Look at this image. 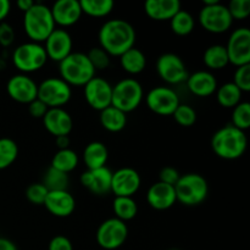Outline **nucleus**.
Wrapping results in <instances>:
<instances>
[{
	"mask_svg": "<svg viewBox=\"0 0 250 250\" xmlns=\"http://www.w3.org/2000/svg\"><path fill=\"white\" fill-rule=\"evenodd\" d=\"M136 29L128 21L114 19L104 22L98 33L99 46L110 56H120L136 43Z\"/></svg>",
	"mask_w": 250,
	"mask_h": 250,
	"instance_id": "nucleus-1",
	"label": "nucleus"
},
{
	"mask_svg": "<svg viewBox=\"0 0 250 250\" xmlns=\"http://www.w3.org/2000/svg\"><path fill=\"white\" fill-rule=\"evenodd\" d=\"M248 139L246 132L232 125L222 127L211 137V149L219 158L224 160H237L246 153Z\"/></svg>",
	"mask_w": 250,
	"mask_h": 250,
	"instance_id": "nucleus-2",
	"label": "nucleus"
},
{
	"mask_svg": "<svg viewBox=\"0 0 250 250\" xmlns=\"http://www.w3.org/2000/svg\"><path fill=\"white\" fill-rule=\"evenodd\" d=\"M55 26L50 7L41 2H36L23 14V29L27 37L34 43H44L55 29Z\"/></svg>",
	"mask_w": 250,
	"mask_h": 250,
	"instance_id": "nucleus-3",
	"label": "nucleus"
},
{
	"mask_svg": "<svg viewBox=\"0 0 250 250\" xmlns=\"http://www.w3.org/2000/svg\"><path fill=\"white\" fill-rule=\"evenodd\" d=\"M59 73L61 80L68 85L84 87L92 78L95 77V70L88 60L87 54L75 51L59 62Z\"/></svg>",
	"mask_w": 250,
	"mask_h": 250,
	"instance_id": "nucleus-4",
	"label": "nucleus"
},
{
	"mask_svg": "<svg viewBox=\"0 0 250 250\" xmlns=\"http://www.w3.org/2000/svg\"><path fill=\"white\" fill-rule=\"evenodd\" d=\"M177 202L186 207H197L205 202L209 194L208 181L199 173H186L175 186Z\"/></svg>",
	"mask_w": 250,
	"mask_h": 250,
	"instance_id": "nucleus-5",
	"label": "nucleus"
},
{
	"mask_svg": "<svg viewBox=\"0 0 250 250\" xmlns=\"http://www.w3.org/2000/svg\"><path fill=\"white\" fill-rule=\"evenodd\" d=\"M11 59L15 67L23 75L39 71L48 62L44 46L34 42L20 44L12 53Z\"/></svg>",
	"mask_w": 250,
	"mask_h": 250,
	"instance_id": "nucleus-6",
	"label": "nucleus"
},
{
	"mask_svg": "<svg viewBox=\"0 0 250 250\" xmlns=\"http://www.w3.org/2000/svg\"><path fill=\"white\" fill-rule=\"evenodd\" d=\"M143 98L144 92L141 83L134 78H124L112 87L111 106L127 115L141 105Z\"/></svg>",
	"mask_w": 250,
	"mask_h": 250,
	"instance_id": "nucleus-7",
	"label": "nucleus"
},
{
	"mask_svg": "<svg viewBox=\"0 0 250 250\" xmlns=\"http://www.w3.org/2000/svg\"><path fill=\"white\" fill-rule=\"evenodd\" d=\"M199 22L205 31L214 34L225 33L233 24L227 6L219 0L210 5H203L199 12Z\"/></svg>",
	"mask_w": 250,
	"mask_h": 250,
	"instance_id": "nucleus-8",
	"label": "nucleus"
},
{
	"mask_svg": "<svg viewBox=\"0 0 250 250\" xmlns=\"http://www.w3.org/2000/svg\"><path fill=\"white\" fill-rule=\"evenodd\" d=\"M72 97L71 85L60 77H49L38 84V98L49 109L62 107Z\"/></svg>",
	"mask_w": 250,
	"mask_h": 250,
	"instance_id": "nucleus-9",
	"label": "nucleus"
},
{
	"mask_svg": "<svg viewBox=\"0 0 250 250\" xmlns=\"http://www.w3.org/2000/svg\"><path fill=\"white\" fill-rule=\"evenodd\" d=\"M97 243L105 250H115L122 247L128 237L126 222L111 217L100 224L97 229Z\"/></svg>",
	"mask_w": 250,
	"mask_h": 250,
	"instance_id": "nucleus-10",
	"label": "nucleus"
},
{
	"mask_svg": "<svg viewBox=\"0 0 250 250\" xmlns=\"http://www.w3.org/2000/svg\"><path fill=\"white\" fill-rule=\"evenodd\" d=\"M146 104L150 111L160 116H172L180 103V97L172 88L159 85L149 90Z\"/></svg>",
	"mask_w": 250,
	"mask_h": 250,
	"instance_id": "nucleus-11",
	"label": "nucleus"
},
{
	"mask_svg": "<svg viewBox=\"0 0 250 250\" xmlns=\"http://www.w3.org/2000/svg\"><path fill=\"white\" fill-rule=\"evenodd\" d=\"M229 61L232 65L243 66L250 63V29L239 27L229 36L226 45Z\"/></svg>",
	"mask_w": 250,
	"mask_h": 250,
	"instance_id": "nucleus-12",
	"label": "nucleus"
},
{
	"mask_svg": "<svg viewBox=\"0 0 250 250\" xmlns=\"http://www.w3.org/2000/svg\"><path fill=\"white\" fill-rule=\"evenodd\" d=\"M156 72L159 77L168 84L186 82L189 76L182 59L173 53H165L156 60Z\"/></svg>",
	"mask_w": 250,
	"mask_h": 250,
	"instance_id": "nucleus-13",
	"label": "nucleus"
},
{
	"mask_svg": "<svg viewBox=\"0 0 250 250\" xmlns=\"http://www.w3.org/2000/svg\"><path fill=\"white\" fill-rule=\"evenodd\" d=\"M84 98L92 109L103 111L111 106L112 85L105 78L95 76L84 85Z\"/></svg>",
	"mask_w": 250,
	"mask_h": 250,
	"instance_id": "nucleus-14",
	"label": "nucleus"
},
{
	"mask_svg": "<svg viewBox=\"0 0 250 250\" xmlns=\"http://www.w3.org/2000/svg\"><path fill=\"white\" fill-rule=\"evenodd\" d=\"M6 92L14 102L28 105L37 99L38 84L28 75L17 73L7 81Z\"/></svg>",
	"mask_w": 250,
	"mask_h": 250,
	"instance_id": "nucleus-15",
	"label": "nucleus"
},
{
	"mask_svg": "<svg viewBox=\"0 0 250 250\" xmlns=\"http://www.w3.org/2000/svg\"><path fill=\"white\" fill-rule=\"evenodd\" d=\"M44 43L45 44L43 46L45 49L48 60L60 62L72 53V37L63 28L54 29Z\"/></svg>",
	"mask_w": 250,
	"mask_h": 250,
	"instance_id": "nucleus-16",
	"label": "nucleus"
},
{
	"mask_svg": "<svg viewBox=\"0 0 250 250\" xmlns=\"http://www.w3.org/2000/svg\"><path fill=\"white\" fill-rule=\"evenodd\" d=\"M141 176L134 168H119L112 172L111 192L115 197H133L141 188Z\"/></svg>",
	"mask_w": 250,
	"mask_h": 250,
	"instance_id": "nucleus-17",
	"label": "nucleus"
},
{
	"mask_svg": "<svg viewBox=\"0 0 250 250\" xmlns=\"http://www.w3.org/2000/svg\"><path fill=\"white\" fill-rule=\"evenodd\" d=\"M112 172L106 166L97 170H87L81 175V185L97 195H104L111 192Z\"/></svg>",
	"mask_w": 250,
	"mask_h": 250,
	"instance_id": "nucleus-18",
	"label": "nucleus"
},
{
	"mask_svg": "<svg viewBox=\"0 0 250 250\" xmlns=\"http://www.w3.org/2000/svg\"><path fill=\"white\" fill-rule=\"evenodd\" d=\"M42 120H43V125L46 131L55 138L68 136L73 128L72 117L62 107L49 109Z\"/></svg>",
	"mask_w": 250,
	"mask_h": 250,
	"instance_id": "nucleus-19",
	"label": "nucleus"
},
{
	"mask_svg": "<svg viewBox=\"0 0 250 250\" xmlns=\"http://www.w3.org/2000/svg\"><path fill=\"white\" fill-rule=\"evenodd\" d=\"M146 202H148L149 207L159 210V211L170 209L177 202L175 187L158 181L149 187L148 192H146Z\"/></svg>",
	"mask_w": 250,
	"mask_h": 250,
	"instance_id": "nucleus-20",
	"label": "nucleus"
},
{
	"mask_svg": "<svg viewBox=\"0 0 250 250\" xmlns=\"http://www.w3.org/2000/svg\"><path fill=\"white\" fill-rule=\"evenodd\" d=\"M44 207L56 217H68L76 209V200L68 190L49 192L44 202Z\"/></svg>",
	"mask_w": 250,
	"mask_h": 250,
	"instance_id": "nucleus-21",
	"label": "nucleus"
},
{
	"mask_svg": "<svg viewBox=\"0 0 250 250\" xmlns=\"http://www.w3.org/2000/svg\"><path fill=\"white\" fill-rule=\"evenodd\" d=\"M55 24L70 27L77 23L82 16L81 4L77 0H59L50 7Z\"/></svg>",
	"mask_w": 250,
	"mask_h": 250,
	"instance_id": "nucleus-22",
	"label": "nucleus"
},
{
	"mask_svg": "<svg viewBox=\"0 0 250 250\" xmlns=\"http://www.w3.org/2000/svg\"><path fill=\"white\" fill-rule=\"evenodd\" d=\"M187 88L193 95L199 98H207L216 93L217 81L210 71H195L188 76Z\"/></svg>",
	"mask_w": 250,
	"mask_h": 250,
	"instance_id": "nucleus-23",
	"label": "nucleus"
},
{
	"mask_svg": "<svg viewBox=\"0 0 250 250\" xmlns=\"http://www.w3.org/2000/svg\"><path fill=\"white\" fill-rule=\"evenodd\" d=\"M180 10L178 0H148L144 4L146 16L154 21H170Z\"/></svg>",
	"mask_w": 250,
	"mask_h": 250,
	"instance_id": "nucleus-24",
	"label": "nucleus"
},
{
	"mask_svg": "<svg viewBox=\"0 0 250 250\" xmlns=\"http://www.w3.org/2000/svg\"><path fill=\"white\" fill-rule=\"evenodd\" d=\"M109 159V150L102 142H92L83 150V161L87 170L104 167Z\"/></svg>",
	"mask_w": 250,
	"mask_h": 250,
	"instance_id": "nucleus-25",
	"label": "nucleus"
},
{
	"mask_svg": "<svg viewBox=\"0 0 250 250\" xmlns=\"http://www.w3.org/2000/svg\"><path fill=\"white\" fill-rule=\"evenodd\" d=\"M99 120L103 128L111 133H119L124 131L127 125V115L114 106H109L100 111Z\"/></svg>",
	"mask_w": 250,
	"mask_h": 250,
	"instance_id": "nucleus-26",
	"label": "nucleus"
},
{
	"mask_svg": "<svg viewBox=\"0 0 250 250\" xmlns=\"http://www.w3.org/2000/svg\"><path fill=\"white\" fill-rule=\"evenodd\" d=\"M120 65L129 75H139L146 70V58L141 49L133 46L120 56Z\"/></svg>",
	"mask_w": 250,
	"mask_h": 250,
	"instance_id": "nucleus-27",
	"label": "nucleus"
},
{
	"mask_svg": "<svg viewBox=\"0 0 250 250\" xmlns=\"http://www.w3.org/2000/svg\"><path fill=\"white\" fill-rule=\"evenodd\" d=\"M205 66L210 70H222L229 63L226 46L221 44H214L208 46L203 55Z\"/></svg>",
	"mask_w": 250,
	"mask_h": 250,
	"instance_id": "nucleus-28",
	"label": "nucleus"
},
{
	"mask_svg": "<svg viewBox=\"0 0 250 250\" xmlns=\"http://www.w3.org/2000/svg\"><path fill=\"white\" fill-rule=\"evenodd\" d=\"M78 163H80V156L77 155L75 150L70 148L62 149V150H58L54 154L53 159H51L50 167L68 175L73 170H76Z\"/></svg>",
	"mask_w": 250,
	"mask_h": 250,
	"instance_id": "nucleus-29",
	"label": "nucleus"
},
{
	"mask_svg": "<svg viewBox=\"0 0 250 250\" xmlns=\"http://www.w3.org/2000/svg\"><path fill=\"white\" fill-rule=\"evenodd\" d=\"M243 93L233 82H227L216 89V100L222 107L233 109L242 103Z\"/></svg>",
	"mask_w": 250,
	"mask_h": 250,
	"instance_id": "nucleus-30",
	"label": "nucleus"
},
{
	"mask_svg": "<svg viewBox=\"0 0 250 250\" xmlns=\"http://www.w3.org/2000/svg\"><path fill=\"white\" fill-rule=\"evenodd\" d=\"M115 217L121 221H131L138 214V205L132 197H115L112 202Z\"/></svg>",
	"mask_w": 250,
	"mask_h": 250,
	"instance_id": "nucleus-31",
	"label": "nucleus"
},
{
	"mask_svg": "<svg viewBox=\"0 0 250 250\" xmlns=\"http://www.w3.org/2000/svg\"><path fill=\"white\" fill-rule=\"evenodd\" d=\"M81 9L82 14L88 15L90 17H106L111 14L114 10L115 4L111 0H81Z\"/></svg>",
	"mask_w": 250,
	"mask_h": 250,
	"instance_id": "nucleus-32",
	"label": "nucleus"
},
{
	"mask_svg": "<svg viewBox=\"0 0 250 250\" xmlns=\"http://www.w3.org/2000/svg\"><path fill=\"white\" fill-rule=\"evenodd\" d=\"M171 29L175 34L180 37L188 36L193 32L195 27V20L192 16V14L186 10L181 9L172 19L170 20Z\"/></svg>",
	"mask_w": 250,
	"mask_h": 250,
	"instance_id": "nucleus-33",
	"label": "nucleus"
},
{
	"mask_svg": "<svg viewBox=\"0 0 250 250\" xmlns=\"http://www.w3.org/2000/svg\"><path fill=\"white\" fill-rule=\"evenodd\" d=\"M42 183L45 186V188L49 192H54V190H67L70 178H68L67 173H63L61 171H58L49 166V168L44 173Z\"/></svg>",
	"mask_w": 250,
	"mask_h": 250,
	"instance_id": "nucleus-34",
	"label": "nucleus"
},
{
	"mask_svg": "<svg viewBox=\"0 0 250 250\" xmlns=\"http://www.w3.org/2000/svg\"><path fill=\"white\" fill-rule=\"evenodd\" d=\"M19 156V146L7 137L0 138V170L10 167Z\"/></svg>",
	"mask_w": 250,
	"mask_h": 250,
	"instance_id": "nucleus-35",
	"label": "nucleus"
},
{
	"mask_svg": "<svg viewBox=\"0 0 250 250\" xmlns=\"http://www.w3.org/2000/svg\"><path fill=\"white\" fill-rule=\"evenodd\" d=\"M232 126L241 131L246 132L250 127V104L248 102H242L233 107L232 112Z\"/></svg>",
	"mask_w": 250,
	"mask_h": 250,
	"instance_id": "nucleus-36",
	"label": "nucleus"
},
{
	"mask_svg": "<svg viewBox=\"0 0 250 250\" xmlns=\"http://www.w3.org/2000/svg\"><path fill=\"white\" fill-rule=\"evenodd\" d=\"M173 119L180 126L190 127L197 121V112L190 105L180 104L172 114Z\"/></svg>",
	"mask_w": 250,
	"mask_h": 250,
	"instance_id": "nucleus-37",
	"label": "nucleus"
},
{
	"mask_svg": "<svg viewBox=\"0 0 250 250\" xmlns=\"http://www.w3.org/2000/svg\"><path fill=\"white\" fill-rule=\"evenodd\" d=\"M87 56L88 60L92 63L93 68L95 70V72H97V71L106 70L110 66V58H111V56H110L104 49L100 48V46H95V48L90 49L87 53Z\"/></svg>",
	"mask_w": 250,
	"mask_h": 250,
	"instance_id": "nucleus-38",
	"label": "nucleus"
},
{
	"mask_svg": "<svg viewBox=\"0 0 250 250\" xmlns=\"http://www.w3.org/2000/svg\"><path fill=\"white\" fill-rule=\"evenodd\" d=\"M49 190L42 182L32 183L26 189V198L29 203L34 205H44L45 198L48 195Z\"/></svg>",
	"mask_w": 250,
	"mask_h": 250,
	"instance_id": "nucleus-39",
	"label": "nucleus"
},
{
	"mask_svg": "<svg viewBox=\"0 0 250 250\" xmlns=\"http://www.w3.org/2000/svg\"><path fill=\"white\" fill-rule=\"evenodd\" d=\"M232 20H246L250 15V0H232L227 5Z\"/></svg>",
	"mask_w": 250,
	"mask_h": 250,
	"instance_id": "nucleus-40",
	"label": "nucleus"
},
{
	"mask_svg": "<svg viewBox=\"0 0 250 250\" xmlns=\"http://www.w3.org/2000/svg\"><path fill=\"white\" fill-rule=\"evenodd\" d=\"M233 83L242 93L250 92V63L237 67L233 76Z\"/></svg>",
	"mask_w": 250,
	"mask_h": 250,
	"instance_id": "nucleus-41",
	"label": "nucleus"
},
{
	"mask_svg": "<svg viewBox=\"0 0 250 250\" xmlns=\"http://www.w3.org/2000/svg\"><path fill=\"white\" fill-rule=\"evenodd\" d=\"M15 42V29L7 22L0 23V45L7 48Z\"/></svg>",
	"mask_w": 250,
	"mask_h": 250,
	"instance_id": "nucleus-42",
	"label": "nucleus"
},
{
	"mask_svg": "<svg viewBox=\"0 0 250 250\" xmlns=\"http://www.w3.org/2000/svg\"><path fill=\"white\" fill-rule=\"evenodd\" d=\"M180 172L173 166H166L159 173V181L170 186H175L177 181L180 180Z\"/></svg>",
	"mask_w": 250,
	"mask_h": 250,
	"instance_id": "nucleus-43",
	"label": "nucleus"
},
{
	"mask_svg": "<svg viewBox=\"0 0 250 250\" xmlns=\"http://www.w3.org/2000/svg\"><path fill=\"white\" fill-rule=\"evenodd\" d=\"M48 250H73L72 242L65 236H55L49 242Z\"/></svg>",
	"mask_w": 250,
	"mask_h": 250,
	"instance_id": "nucleus-44",
	"label": "nucleus"
},
{
	"mask_svg": "<svg viewBox=\"0 0 250 250\" xmlns=\"http://www.w3.org/2000/svg\"><path fill=\"white\" fill-rule=\"evenodd\" d=\"M48 110L49 107L43 102H41L38 98L28 104V112L34 119H43Z\"/></svg>",
	"mask_w": 250,
	"mask_h": 250,
	"instance_id": "nucleus-45",
	"label": "nucleus"
},
{
	"mask_svg": "<svg viewBox=\"0 0 250 250\" xmlns=\"http://www.w3.org/2000/svg\"><path fill=\"white\" fill-rule=\"evenodd\" d=\"M11 11V2L9 0H0V23L9 16Z\"/></svg>",
	"mask_w": 250,
	"mask_h": 250,
	"instance_id": "nucleus-46",
	"label": "nucleus"
},
{
	"mask_svg": "<svg viewBox=\"0 0 250 250\" xmlns=\"http://www.w3.org/2000/svg\"><path fill=\"white\" fill-rule=\"evenodd\" d=\"M55 144L58 146V150H62V149H68L70 148V137L68 136H61L56 137L55 138Z\"/></svg>",
	"mask_w": 250,
	"mask_h": 250,
	"instance_id": "nucleus-47",
	"label": "nucleus"
},
{
	"mask_svg": "<svg viewBox=\"0 0 250 250\" xmlns=\"http://www.w3.org/2000/svg\"><path fill=\"white\" fill-rule=\"evenodd\" d=\"M0 250H19V248L12 241L0 237Z\"/></svg>",
	"mask_w": 250,
	"mask_h": 250,
	"instance_id": "nucleus-48",
	"label": "nucleus"
},
{
	"mask_svg": "<svg viewBox=\"0 0 250 250\" xmlns=\"http://www.w3.org/2000/svg\"><path fill=\"white\" fill-rule=\"evenodd\" d=\"M36 4V2L33 1V0H19V1L16 2L17 7H19V10H21L22 12H27L29 9H31L33 5Z\"/></svg>",
	"mask_w": 250,
	"mask_h": 250,
	"instance_id": "nucleus-49",
	"label": "nucleus"
},
{
	"mask_svg": "<svg viewBox=\"0 0 250 250\" xmlns=\"http://www.w3.org/2000/svg\"><path fill=\"white\" fill-rule=\"evenodd\" d=\"M171 250H178V249H171Z\"/></svg>",
	"mask_w": 250,
	"mask_h": 250,
	"instance_id": "nucleus-50",
	"label": "nucleus"
}]
</instances>
